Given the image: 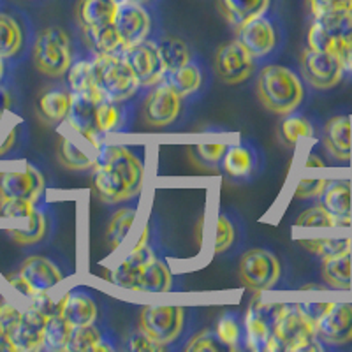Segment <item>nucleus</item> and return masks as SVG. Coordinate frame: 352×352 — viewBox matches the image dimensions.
Wrapping results in <instances>:
<instances>
[{
    "label": "nucleus",
    "mask_w": 352,
    "mask_h": 352,
    "mask_svg": "<svg viewBox=\"0 0 352 352\" xmlns=\"http://www.w3.org/2000/svg\"><path fill=\"white\" fill-rule=\"evenodd\" d=\"M144 184V162L124 144L102 143L94 166V188L102 203L120 204L138 197Z\"/></svg>",
    "instance_id": "obj_1"
},
{
    "label": "nucleus",
    "mask_w": 352,
    "mask_h": 352,
    "mask_svg": "<svg viewBox=\"0 0 352 352\" xmlns=\"http://www.w3.org/2000/svg\"><path fill=\"white\" fill-rule=\"evenodd\" d=\"M115 285L136 292H169L173 289V273L153 248L150 226H144L138 241L127 256L115 264L109 273Z\"/></svg>",
    "instance_id": "obj_2"
},
{
    "label": "nucleus",
    "mask_w": 352,
    "mask_h": 352,
    "mask_svg": "<svg viewBox=\"0 0 352 352\" xmlns=\"http://www.w3.org/2000/svg\"><path fill=\"white\" fill-rule=\"evenodd\" d=\"M256 90L261 104L278 116L298 113L307 100L305 80L285 65H264L257 76Z\"/></svg>",
    "instance_id": "obj_3"
},
{
    "label": "nucleus",
    "mask_w": 352,
    "mask_h": 352,
    "mask_svg": "<svg viewBox=\"0 0 352 352\" xmlns=\"http://www.w3.org/2000/svg\"><path fill=\"white\" fill-rule=\"evenodd\" d=\"M100 96L111 102H129L141 94L140 81L124 55H90Z\"/></svg>",
    "instance_id": "obj_4"
},
{
    "label": "nucleus",
    "mask_w": 352,
    "mask_h": 352,
    "mask_svg": "<svg viewBox=\"0 0 352 352\" xmlns=\"http://www.w3.org/2000/svg\"><path fill=\"white\" fill-rule=\"evenodd\" d=\"M32 60L37 71L44 76L58 80L65 76L74 60L71 37L64 28L48 27L37 34L34 41Z\"/></svg>",
    "instance_id": "obj_5"
},
{
    "label": "nucleus",
    "mask_w": 352,
    "mask_h": 352,
    "mask_svg": "<svg viewBox=\"0 0 352 352\" xmlns=\"http://www.w3.org/2000/svg\"><path fill=\"white\" fill-rule=\"evenodd\" d=\"M273 335L285 352L324 351V345L317 338L314 320L301 310L300 305H285L284 312L273 324Z\"/></svg>",
    "instance_id": "obj_6"
},
{
    "label": "nucleus",
    "mask_w": 352,
    "mask_h": 352,
    "mask_svg": "<svg viewBox=\"0 0 352 352\" xmlns=\"http://www.w3.org/2000/svg\"><path fill=\"white\" fill-rule=\"evenodd\" d=\"M102 143L104 136L100 134H90L69 127L58 138L56 159L69 171H88L96 166Z\"/></svg>",
    "instance_id": "obj_7"
},
{
    "label": "nucleus",
    "mask_w": 352,
    "mask_h": 352,
    "mask_svg": "<svg viewBox=\"0 0 352 352\" xmlns=\"http://www.w3.org/2000/svg\"><path fill=\"white\" fill-rule=\"evenodd\" d=\"M187 312L180 305H144L140 312V329L159 344L171 347L185 329Z\"/></svg>",
    "instance_id": "obj_8"
},
{
    "label": "nucleus",
    "mask_w": 352,
    "mask_h": 352,
    "mask_svg": "<svg viewBox=\"0 0 352 352\" xmlns=\"http://www.w3.org/2000/svg\"><path fill=\"white\" fill-rule=\"evenodd\" d=\"M236 32V41L252 55L257 64L270 60L284 46L280 28L268 14H261L254 20L241 25Z\"/></svg>",
    "instance_id": "obj_9"
},
{
    "label": "nucleus",
    "mask_w": 352,
    "mask_h": 352,
    "mask_svg": "<svg viewBox=\"0 0 352 352\" xmlns=\"http://www.w3.org/2000/svg\"><path fill=\"white\" fill-rule=\"evenodd\" d=\"M238 275L247 287L268 291L276 287L282 278L280 259L268 248H250L241 256Z\"/></svg>",
    "instance_id": "obj_10"
},
{
    "label": "nucleus",
    "mask_w": 352,
    "mask_h": 352,
    "mask_svg": "<svg viewBox=\"0 0 352 352\" xmlns=\"http://www.w3.org/2000/svg\"><path fill=\"white\" fill-rule=\"evenodd\" d=\"M184 99L168 81L143 92V120L153 129H164L175 124L182 113Z\"/></svg>",
    "instance_id": "obj_11"
},
{
    "label": "nucleus",
    "mask_w": 352,
    "mask_h": 352,
    "mask_svg": "<svg viewBox=\"0 0 352 352\" xmlns=\"http://www.w3.org/2000/svg\"><path fill=\"white\" fill-rule=\"evenodd\" d=\"M300 65L305 83L319 92L331 90L345 80L342 62L335 53L314 52L307 48L301 55Z\"/></svg>",
    "instance_id": "obj_12"
},
{
    "label": "nucleus",
    "mask_w": 352,
    "mask_h": 352,
    "mask_svg": "<svg viewBox=\"0 0 352 352\" xmlns=\"http://www.w3.org/2000/svg\"><path fill=\"white\" fill-rule=\"evenodd\" d=\"M314 324L324 349L352 345V303H328Z\"/></svg>",
    "instance_id": "obj_13"
},
{
    "label": "nucleus",
    "mask_w": 352,
    "mask_h": 352,
    "mask_svg": "<svg viewBox=\"0 0 352 352\" xmlns=\"http://www.w3.org/2000/svg\"><path fill=\"white\" fill-rule=\"evenodd\" d=\"M352 34V9L338 14L314 18L307 34L308 50L335 53L340 44Z\"/></svg>",
    "instance_id": "obj_14"
},
{
    "label": "nucleus",
    "mask_w": 352,
    "mask_h": 352,
    "mask_svg": "<svg viewBox=\"0 0 352 352\" xmlns=\"http://www.w3.org/2000/svg\"><path fill=\"white\" fill-rule=\"evenodd\" d=\"M113 25L120 36L124 50L134 48L138 44L148 41L153 34L152 14L148 8L131 0H124L118 4Z\"/></svg>",
    "instance_id": "obj_15"
},
{
    "label": "nucleus",
    "mask_w": 352,
    "mask_h": 352,
    "mask_svg": "<svg viewBox=\"0 0 352 352\" xmlns=\"http://www.w3.org/2000/svg\"><path fill=\"white\" fill-rule=\"evenodd\" d=\"M259 67L252 55L236 39L222 44L215 55V72L224 85H241Z\"/></svg>",
    "instance_id": "obj_16"
},
{
    "label": "nucleus",
    "mask_w": 352,
    "mask_h": 352,
    "mask_svg": "<svg viewBox=\"0 0 352 352\" xmlns=\"http://www.w3.org/2000/svg\"><path fill=\"white\" fill-rule=\"evenodd\" d=\"M122 55L127 60V64L131 65L134 74H136L138 81H140L141 92L155 87L160 81H164L168 71H166L164 62L160 58L159 48H157L153 37H150L144 43L138 44L134 48L124 50Z\"/></svg>",
    "instance_id": "obj_17"
},
{
    "label": "nucleus",
    "mask_w": 352,
    "mask_h": 352,
    "mask_svg": "<svg viewBox=\"0 0 352 352\" xmlns=\"http://www.w3.org/2000/svg\"><path fill=\"white\" fill-rule=\"evenodd\" d=\"M44 176L36 166L0 173V199H27L37 204L44 192Z\"/></svg>",
    "instance_id": "obj_18"
},
{
    "label": "nucleus",
    "mask_w": 352,
    "mask_h": 352,
    "mask_svg": "<svg viewBox=\"0 0 352 352\" xmlns=\"http://www.w3.org/2000/svg\"><path fill=\"white\" fill-rule=\"evenodd\" d=\"M23 280L34 294L39 292H50L64 282L65 275L62 268L52 259L44 256H30L21 263L20 270H18Z\"/></svg>",
    "instance_id": "obj_19"
},
{
    "label": "nucleus",
    "mask_w": 352,
    "mask_h": 352,
    "mask_svg": "<svg viewBox=\"0 0 352 352\" xmlns=\"http://www.w3.org/2000/svg\"><path fill=\"white\" fill-rule=\"evenodd\" d=\"M261 168V150L252 141H240V143L228 144L222 169L231 180L245 182L254 178Z\"/></svg>",
    "instance_id": "obj_20"
},
{
    "label": "nucleus",
    "mask_w": 352,
    "mask_h": 352,
    "mask_svg": "<svg viewBox=\"0 0 352 352\" xmlns=\"http://www.w3.org/2000/svg\"><path fill=\"white\" fill-rule=\"evenodd\" d=\"M322 144L336 162L349 164L352 159V118L349 115L331 116L322 127Z\"/></svg>",
    "instance_id": "obj_21"
},
{
    "label": "nucleus",
    "mask_w": 352,
    "mask_h": 352,
    "mask_svg": "<svg viewBox=\"0 0 352 352\" xmlns=\"http://www.w3.org/2000/svg\"><path fill=\"white\" fill-rule=\"evenodd\" d=\"M184 100H192L203 96L208 88V72L201 60L192 58L182 67L169 71L164 78Z\"/></svg>",
    "instance_id": "obj_22"
},
{
    "label": "nucleus",
    "mask_w": 352,
    "mask_h": 352,
    "mask_svg": "<svg viewBox=\"0 0 352 352\" xmlns=\"http://www.w3.org/2000/svg\"><path fill=\"white\" fill-rule=\"evenodd\" d=\"M320 204L331 213L336 228L352 226V182L347 178L329 180L324 192L319 197Z\"/></svg>",
    "instance_id": "obj_23"
},
{
    "label": "nucleus",
    "mask_w": 352,
    "mask_h": 352,
    "mask_svg": "<svg viewBox=\"0 0 352 352\" xmlns=\"http://www.w3.org/2000/svg\"><path fill=\"white\" fill-rule=\"evenodd\" d=\"M46 317L34 310L32 307L23 308L20 324L9 335L16 352H37L43 351L44 328H46Z\"/></svg>",
    "instance_id": "obj_24"
},
{
    "label": "nucleus",
    "mask_w": 352,
    "mask_h": 352,
    "mask_svg": "<svg viewBox=\"0 0 352 352\" xmlns=\"http://www.w3.org/2000/svg\"><path fill=\"white\" fill-rule=\"evenodd\" d=\"M60 316L74 328L96 324L97 317H99V307H97L96 298L87 289L74 287L64 294Z\"/></svg>",
    "instance_id": "obj_25"
},
{
    "label": "nucleus",
    "mask_w": 352,
    "mask_h": 352,
    "mask_svg": "<svg viewBox=\"0 0 352 352\" xmlns=\"http://www.w3.org/2000/svg\"><path fill=\"white\" fill-rule=\"evenodd\" d=\"M134 106L129 102H111L108 99H102L97 104L96 111V129L99 134L106 136L111 132L127 131L132 125V116H134Z\"/></svg>",
    "instance_id": "obj_26"
},
{
    "label": "nucleus",
    "mask_w": 352,
    "mask_h": 352,
    "mask_svg": "<svg viewBox=\"0 0 352 352\" xmlns=\"http://www.w3.org/2000/svg\"><path fill=\"white\" fill-rule=\"evenodd\" d=\"M72 106V92L69 87L48 88L37 99V115L43 122L56 125L65 122Z\"/></svg>",
    "instance_id": "obj_27"
},
{
    "label": "nucleus",
    "mask_w": 352,
    "mask_h": 352,
    "mask_svg": "<svg viewBox=\"0 0 352 352\" xmlns=\"http://www.w3.org/2000/svg\"><path fill=\"white\" fill-rule=\"evenodd\" d=\"M320 276L328 287L338 291L352 289V248L320 259Z\"/></svg>",
    "instance_id": "obj_28"
},
{
    "label": "nucleus",
    "mask_w": 352,
    "mask_h": 352,
    "mask_svg": "<svg viewBox=\"0 0 352 352\" xmlns=\"http://www.w3.org/2000/svg\"><path fill=\"white\" fill-rule=\"evenodd\" d=\"M272 0H219V8L224 20L234 30L254 18L266 14Z\"/></svg>",
    "instance_id": "obj_29"
},
{
    "label": "nucleus",
    "mask_w": 352,
    "mask_h": 352,
    "mask_svg": "<svg viewBox=\"0 0 352 352\" xmlns=\"http://www.w3.org/2000/svg\"><path fill=\"white\" fill-rule=\"evenodd\" d=\"M81 37L90 50V55H120L124 52L120 36L113 23L81 28Z\"/></svg>",
    "instance_id": "obj_30"
},
{
    "label": "nucleus",
    "mask_w": 352,
    "mask_h": 352,
    "mask_svg": "<svg viewBox=\"0 0 352 352\" xmlns=\"http://www.w3.org/2000/svg\"><path fill=\"white\" fill-rule=\"evenodd\" d=\"M102 97L85 96V94H72V106L69 111L65 124L69 127L76 129L81 132L99 134L96 129V111ZM102 136V134H100Z\"/></svg>",
    "instance_id": "obj_31"
},
{
    "label": "nucleus",
    "mask_w": 352,
    "mask_h": 352,
    "mask_svg": "<svg viewBox=\"0 0 352 352\" xmlns=\"http://www.w3.org/2000/svg\"><path fill=\"white\" fill-rule=\"evenodd\" d=\"M52 232V222H50L48 213L44 210L36 208L34 213L27 219V226L23 228L8 229V234L12 241L21 247H32V245L43 243Z\"/></svg>",
    "instance_id": "obj_32"
},
{
    "label": "nucleus",
    "mask_w": 352,
    "mask_h": 352,
    "mask_svg": "<svg viewBox=\"0 0 352 352\" xmlns=\"http://www.w3.org/2000/svg\"><path fill=\"white\" fill-rule=\"evenodd\" d=\"M118 9V2L115 0H80L78 4V23L80 28L102 27L113 23Z\"/></svg>",
    "instance_id": "obj_33"
},
{
    "label": "nucleus",
    "mask_w": 352,
    "mask_h": 352,
    "mask_svg": "<svg viewBox=\"0 0 352 352\" xmlns=\"http://www.w3.org/2000/svg\"><path fill=\"white\" fill-rule=\"evenodd\" d=\"M71 352H113L115 345L111 344L108 336L100 331L96 324L76 326L72 329L71 342H69Z\"/></svg>",
    "instance_id": "obj_34"
},
{
    "label": "nucleus",
    "mask_w": 352,
    "mask_h": 352,
    "mask_svg": "<svg viewBox=\"0 0 352 352\" xmlns=\"http://www.w3.org/2000/svg\"><path fill=\"white\" fill-rule=\"evenodd\" d=\"M272 333V326L250 305L247 308V314H245L243 320V349H248V351L254 352H264Z\"/></svg>",
    "instance_id": "obj_35"
},
{
    "label": "nucleus",
    "mask_w": 352,
    "mask_h": 352,
    "mask_svg": "<svg viewBox=\"0 0 352 352\" xmlns=\"http://www.w3.org/2000/svg\"><path fill=\"white\" fill-rule=\"evenodd\" d=\"M67 87L72 94H85V96L102 97L96 85L92 56L72 60L67 71ZM104 99V97H102Z\"/></svg>",
    "instance_id": "obj_36"
},
{
    "label": "nucleus",
    "mask_w": 352,
    "mask_h": 352,
    "mask_svg": "<svg viewBox=\"0 0 352 352\" xmlns=\"http://www.w3.org/2000/svg\"><path fill=\"white\" fill-rule=\"evenodd\" d=\"M25 46L23 28L8 12H0V58L11 60L21 53Z\"/></svg>",
    "instance_id": "obj_37"
},
{
    "label": "nucleus",
    "mask_w": 352,
    "mask_h": 352,
    "mask_svg": "<svg viewBox=\"0 0 352 352\" xmlns=\"http://www.w3.org/2000/svg\"><path fill=\"white\" fill-rule=\"evenodd\" d=\"M136 219L138 208H134V206H124V208H118L113 213L108 222V228H106V243H108V248L111 252H116L125 243Z\"/></svg>",
    "instance_id": "obj_38"
},
{
    "label": "nucleus",
    "mask_w": 352,
    "mask_h": 352,
    "mask_svg": "<svg viewBox=\"0 0 352 352\" xmlns=\"http://www.w3.org/2000/svg\"><path fill=\"white\" fill-rule=\"evenodd\" d=\"M316 136L317 129L314 125V122L310 118H307V116L298 115V113L285 115L280 124H278V138H280L282 144H285L289 148H294L301 138Z\"/></svg>",
    "instance_id": "obj_39"
},
{
    "label": "nucleus",
    "mask_w": 352,
    "mask_h": 352,
    "mask_svg": "<svg viewBox=\"0 0 352 352\" xmlns=\"http://www.w3.org/2000/svg\"><path fill=\"white\" fill-rule=\"evenodd\" d=\"M157 48H159L160 58L164 62L166 71H175V69L182 67L187 64L188 60H192V52L188 48V44L185 41L178 39L173 36H159L153 37Z\"/></svg>",
    "instance_id": "obj_40"
},
{
    "label": "nucleus",
    "mask_w": 352,
    "mask_h": 352,
    "mask_svg": "<svg viewBox=\"0 0 352 352\" xmlns=\"http://www.w3.org/2000/svg\"><path fill=\"white\" fill-rule=\"evenodd\" d=\"M72 329L74 326L69 324L62 316H53L46 320L44 328L43 351L50 352H65L69 351V342H71Z\"/></svg>",
    "instance_id": "obj_41"
},
{
    "label": "nucleus",
    "mask_w": 352,
    "mask_h": 352,
    "mask_svg": "<svg viewBox=\"0 0 352 352\" xmlns=\"http://www.w3.org/2000/svg\"><path fill=\"white\" fill-rule=\"evenodd\" d=\"M240 240V226L234 222L229 213L220 212L215 220V241H213V252L217 256L226 254L232 248H236Z\"/></svg>",
    "instance_id": "obj_42"
},
{
    "label": "nucleus",
    "mask_w": 352,
    "mask_h": 352,
    "mask_svg": "<svg viewBox=\"0 0 352 352\" xmlns=\"http://www.w3.org/2000/svg\"><path fill=\"white\" fill-rule=\"evenodd\" d=\"M298 243L310 252L312 256L324 257L336 256V254L344 252V250H349L352 248V238L349 236H320V238H300Z\"/></svg>",
    "instance_id": "obj_43"
},
{
    "label": "nucleus",
    "mask_w": 352,
    "mask_h": 352,
    "mask_svg": "<svg viewBox=\"0 0 352 352\" xmlns=\"http://www.w3.org/2000/svg\"><path fill=\"white\" fill-rule=\"evenodd\" d=\"M215 333L220 344L231 351L243 349V322L238 319L236 314H226L220 317Z\"/></svg>",
    "instance_id": "obj_44"
},
{
    "label": "nucleus",
    "mask_w": 352,
    "mask_h": 352,
    "mask_svg": "<svg viewBox=\"0 0 352 352\" xmlns=\"http://www.w3.org/2000/svg\"><path fill=\"white\" fill-rule=\"evenodd\" d=\"M228 144L226 143H201L192 148L194 164L201 169H219L224 160Z\"/></svg>",
    "instance_id": "obj_45"
},
{
    "label": "nucleus",
    "mask_w": 352,
    "mask_h": 352,
    "mask_svg": "<svg viewBox=\"0 0 352 352\" xmlns=\"http://www.w3.org/2000/svg\"><path fill=\"white\" fill-rule=\"evenodd\" d=\"M296 228H336L335 219L331 217V213L322 206V204H316V206H310L305 212H301V215L296 219Z\"/></svg>",
    "instance_id": "obj_46"
},
{
    "label": "nucleus",
    "mask_w": 352,
    "mask_h": 352,
    "mask_svg": "<svg viewBox=\"0 0 352 352\" xmlns=\"http://www.w3.org/2000/svg\"><path fill=\"white\" fill-rule=\"evenodd\" d=\"M62 305H64V294L55 298L52 296V291L39 292V294H34V296L28 298V307H32L34 310L43 314L46 319H50L53 316H60Z\"/></svg>",
    "instance_id": "obj_47"
},
{
    "label": "nucleus",
    "mask_w": 352,
    "mask_h": 352,
    "mask_svg": "<svg viewBox=\"0 0 352 352\" xmlns=\"http://www.w3.org/2000/svg\"><path fill=\"white\" fill-rule=\"evenodd\" d=\"M307 6L312 18H322L351 11L352 0H307Z\"/></svg>",
    "instance_id": "obj_48"
},
{
    "label": "nucleus",
    "mask_w": 352,
    "mask_h": 352,
    "mask_svg": "<svg viewBox=\"0 0 352 352\" xmlns=\"http://www.w3.org/2000/svg\"><path fill=\"white\" fill-rule=\"evenodd\" d=\"M36 204L27 199H0V217L6 219H25L32 215Z\"/></svg>",
    "instance_id": "obj_49"
},
{
    "label": "nucleus",
    "mask_w": 352,
    "mask_h": 352,
    "mask_svg": "<svg viewBox=\"0 0 352 352\" xmlns=\"http://www.w3.org/2000/svg\"><path fill=\"white\" fill-rule=\"evenodd\" d=\"M23 308L16 307L8 300H0V331L11 335L18 324H20Z\"/></svg>",
    "instance_id": "obj_50"
},
{
    "label": "nucleus",
    "mask_w": 352,
    "mask_h": 352,
    "mask_svg": "<svg viewBox=\"0 0 352 352\" xmlns=\"http://www.w3.org/2000/svg\"><path fill=\"white\" fill-rule=\"evenodd\" d=\"M185 352H217L222 349V344L217 338L215 331H208V329H204V331L197 333L194 335L192 338H188L187 345H185Z\"/></svg>",
    "instance_id": "obj_51"
},
{
    "label": "nucleus",
    "mask_w": 352,
    "mask_h": 352,
    "mask_svg": "<svg viewBox=\"0 0 352 352\" xmlns=\"http://www.w3.org/2000/svg\"><path fill=\"white\" fill-rule=\"evenodd\" d=\"M329 180L326 178H301L300 184L296 185V190H294V197L296 199H319L324 192L326 185Z\"/></svg>",
    "instance_id": "obj_52"
},
{
    "label": "nucleus",
    "mask_w": 352,
    "mask_h": 352,
    "mask_svg": "<svg viewBox=\"0 0 352 352\" xmlns=\"http://www.w3.org/2000/svg\"><path fill=\"white\" fill-rule=\"evenodd\" d=\"M129 349L132 352H159V351H166V345L159 344L153 338H150L146 333L140 331L132 333L131 338H129Z\"/></svg>",
    "instance_id": "obj_53"
},
{
    "label": "nucleus",
    "mask_w": 352,
    "mask_h": 352,
    "mask_svg": "<svg viewBox=\"0 0 352 352\" xmlns=\"http://www.w3.org/2000/svg\"><path fill=\"white\" fill-rule=\"evenodd\" d=\"M338 58L342 62V67H344L345 78L352 80V34L340 44V48L336 52Z\"/></svg>",
    "instance_id": "obj_54"
},
{
    "label": "nucleus",
    "mask_w": 352,
    "mask_h": 352,
    "mask_svg": "<svg viewBox=\"0 0 352 352\" xmlns=\"http://www.w3.org/2000/svg\"><path fill=\"white\" fill-rule=\"evenodd\" d=\"M16 141H18V129L12 127L11 131H9L8 136H6L4 143L0 144V157L11 152V150L16 146Z\"/></svg>",
    "instance_id": "obj_55"
},
{
    "label": "nucleus",
    "mask_w": 352,
    "mask_h": 352,
    "mask_svg": "<svg viewBox=\"0 0 352 352\" xmlns=\"http://www.w3.org/2000/svg\"><path fill=\"white\" fill-rule=\"evenodd\" d=\"M305 168H324V160L320 159L317 153H308L307 160H305Z\"/></svg>",
    "instance_id": "obj_56"
},
{
    "label": "nucleus",
    "mask_w": 352,
    "mask_h": 352,
    "mask_svg": "<svg viewBox=\"0 0 352 352\" xmlns=\"http://www.w3.org/2000/svg\"><path fill=\"white\" fill-rule=\"evenodd\" d=\"M0 352H16V349L12 345L9 335H6V333L2 331H0Z\"/></svg>",
    "instance_id": "obj_57"
},
{
    "label": "nucleus",
    "mask_w": 352,
    "mask_h": 352,
    "mask_svg": "<svg viewBox=\"0 0 352 352\" xmlns=\"http://www.w3.org/2000/svg\"><path fill=\"white\" fill-rule=\"evenodd\" d=\"M131 2H136V4L144 6V8H152V6L155 4L157 0H131Z\"/></svg>",
    "instance_id": "obj_58"
},
{
    "label": "nucleus",
    "mask_w": 352,
    "mask_h": 352,
    "mask_svg": "<svg viewBox=\"0 0 352 352\" xmlns=\"http://www.w3.org/2000/svg\"><path fill=\"white\" fill-rule=\"evenodd\" d=\"M303 291H308V289H324V285H317V284H305L303 287Z\"/></svg>",
    "instance_id": "obj_59"
},
{
    "label": "nucleus",
    "mask_w": 352,
    "mask_h": 352,
    "mask_svg": "<svg viewBox=\"0 0 352 352\" xmlns=\"http://www.w3.org/2000/svg\"><path fill=\"white\" fill-rule=\"evenodd\" d=\"M2 76H4V60L0 58V80H2Z\"/></svg>",
    "instance_id": "obj_60"
},
{
    "label": "nucleus",
    "mask_w": 352,
    "mask_h": 352,
    "mask_svg": "<svg viewBox=\"0 0 352 352\" xmlns=\"http://www.w3.org/2000/svg\"><path fill=\"white\" fill-rule=\"evenodd\" d=\"M4 115L6 111H0V124H2V120H4Z\"/></svg>",
    "instance_id": "obj_61"
},
{
    "label": "nucleus",
    "mask_w": 352,
    "mask_h": 352,
    "mask_svg": "<svg viewBox=\"0 0 352 352\" xmlns=\"http://www.w3.org/2000/svg\"><path fill=\"white\" fill-rule=\"evenodd\" d=\"M115 2H118V4H120V2H124V0H115Z\"/></svg>",
    "instance_id": "obj_62"
}]
</instances>
